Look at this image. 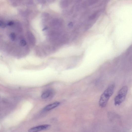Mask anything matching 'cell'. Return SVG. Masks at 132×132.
<instances>
[{
  "label": "cell",
  "mask_w": 132,
  "mask_h": 132,
  "mask_svg": "<svg viewBox=\"0 0 132 132\" xmlns=\"http://www.w3.org/2000/svg\"><path fill=\"white\" fill-rule=\"evenodd\" d=\"M54 10H44L39 13L37 24L40 31L38 36L41 45L60 49L69 44L72 39V29L68 18Z\"/></svg>",
  "instance_id": "cell-1"
},
{
  "label": "cell",
  "mask_w": 132,
  "mask_h": 132,
  "mask_svg": "<svg viewBox=\"0 0 132 132\" xmlns=\"http://www.w3.org/2000/svg\"><path fill=\"white\" fill-rule=\"evenodd\" d=\"M115 87L114 83L111 84L101 95L99 101V104L102 108L105 107L110 97L113 94Z\"/></svg>",
  "instance_id": "cell-2"
},
{
  "label": "cell",
  "mask_w": 132,
  "mask_h": 132,
  "mask_svg": "<svg viewBox=\"0 0 132 132\" xmlns=\"http://www.w3.org/2000/svg\"><path fill=\"white\" fill-rule=\"evenodd\" d=\"M128 90V87L125 86L123 87L118 91L114 99V104L116 106L120 105L124 101Z\"/></svg>",
  "instance_id": "cell-3"
},
{
  "label": "cell",
  "mask_w": 132,
  "mask_h": 132,
  "mask_svg": "<svg viewBox=\"0 0 132 132\" xmlns=\"http://www.w3.org/2000/svg\"><path fill=\"white\" fill-rule=\"evenodd\" d=\"M50 125H44L32 128L28 130V132H38L42 131L47 130L50 128Z\"/></svg>",
  "instance_id": "cell-4"
},
{
  "label": "cell",
  "mask_w": 132,
  "mask_h": 132,
  "mask_svg": "<svg viewBox=\"0 0 132 132\" xmlns=\"http://www.w3.org/2000/svg\"><path fill=\"white\" fill-rule=\"evenodd\" d=\"M60 104V103L59 102H55L47 105L43 109L42 111L44 112L48 111L57 107Z\"/></svg>",
  "instance_id": "cell-5"
},
{
  "label": "cell",
  "mask_w": 132,
  "mask_h": 132,
  "mask_svg": "<svg viewBox=\"0 0 132 132\" xmlns=\"http://www.w3.org/2000/svg\"><path fill=\"white\" fill-rule=\"evenodd\" d=\"M53 94V91L51 90H48L45 91L42 94L41 98L44 99H47L52 96Z\"/></svg>",
  "instance_id": "cell-6"
}]
</instances>
